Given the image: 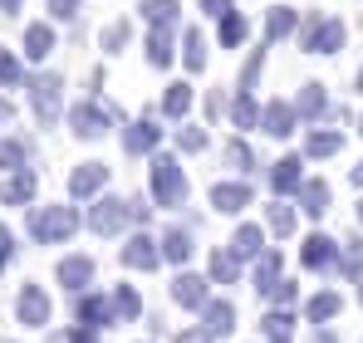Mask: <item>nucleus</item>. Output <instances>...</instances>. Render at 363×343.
Masks as SVG:
<instances>
[{
	"label": "nucleus",
	"instance_id": "nucleus-1",
	"mask_svg": "<svg viewBox=\"0 0 363 343\" xmlns=\"http://www.w3.org/2000/svg\"><path fill=\"white\" fill-rule=\"evenodd\" d=\"M152 191H157V201H162V206H177L182 196H186L182 167L172 162V157H157V162H152Z\"/></svg>",
	"mask_w": 363,
	"mask_h": 343
},
{
	"label": "nucleus",
	"instance_id": "nucleus-2",
	"mask_svg": "<svg viewBox=\"0 0 363 343\" xmlns=\"http://www.w3.org/2000/svg\"><path fill=\"white\" fill-rule=\"evenodd\" d=\"M74 226H79V216H74L69 206H50V211H35V216H30L35 240H64Z\"/></svg>",
	"mask_w": 363,
	"mask_h": 343
},
{
	"label": "nucleus",
	"instance_id": "nucleus-3",
	"mask_svg": "<svg viewBox=\"0 0 363 343\" xmlns=\"http://www.w3.org/2000/svg\"><path fill=\"white\" fill-rule=\"evenodd\" d=\"M20 324H30V329H40V324H50V299H45V289L40 285H25L20 289Z\"/></svg>",
	"mask_w": 363,
	"mask_h": 343
},
{
	"label": "nucleus",
	"instance_id": "nucleus-4",
	"mask_svg": "<svg viewBox=\"0 0 363 343\" xmlns=\"http://www.w3.org/2000/svg\"><path fill=\"white\" fill-rule=\"evenodd\" d=\"M157 260H162V245H152L147 235H133L123 245V265H133V270H152Z\"/></svg>",
	"mask_w": 363,
	"mask_h": 343
},
{
	"label": "nucleus",
	"instance_id": "nucleus-5",
	"mask_svg": "<svg viewBox=\"0 0 363 343\" xmlns=\"http://www.w3.org/2000/svg\"><path fill=\"white\" fill-rule=\"evenodd\" d=\"M89 226L99 230V235H113V230L123 226V201H113V196H104L94 211H89Z\"/></svg>",
	"mask_w": 363,
	"mask_h": 343
},
{
	"label": "nucleus",
	"instance_id": "nucleus-6",
	"mask_svg": "<svg viewBox=\"0 0 363 343\" xmlns=\"http://www.w3.org/2000/svg\"><path fill=\"white\" fill-rule=\"evenodd\" d=\"M211 201H216V211H241V206H250V186L245 181H221V186H211Z\"/></svg>",
	"mask_w": 363,
	"mask_h": 343
},
{
	"label": "nucleus",
	"instance_id": "nucleus-7",
	"mask_svg": "<svg viewBox=\"0 0 363 343\" xmlns=\"http://www.w3.org/2000/svg\"><path fill=\"white\" fill-rule=\"evenodd\" d=\"M309 50H324V55H334L339 45H344V25L339 20H324V25H309V40H304Z\"/></svg>",
	"mask_w": 363,
	"mask_h": 343
},
{
	"label": "nucleus",
	"instance_id": "nucleus-8",
	"mask_svg": "<svg viewBox=\"0 0 363 343\" xmlns=\"http://www.w3.org/2000/svg\"><path fill=\"white\" fill-rule=\"evenodd\" d=\"M35 113L45 118V123L60 113V79H40L35 84Z\"/></svg>",
	"mask_w": 363,
	"mask_h": 343
},
{
	"label": "nucleus",
	"instance_id": "nucleus-9",
	"mask_svg": "<svg viewBox=\"0 0 363 343\" xmlns=\"http://www.w3.org/2000/svg\"><path fill=\"white\" fill-rule=\"evenodd\" d=\"M60 280H64L69 289H84L89 280H94V260H84V255H69V260L60 265Z\"/></svg>",
	"mask_w": 363,
	"mask_h": 343
},
{
	"label": "nucleus",
	"instance_id": "nucleus-10",
	"mask_svg": "<svg viewBox=\"0 0 363 343\" xmlns=\"http://www.w3.org/2000/svg\"><path fill=\"white\" fill-rule=\"evenodd\" d=\"M74 133L79 137H104L108 133V118L99 113V108H74Z\"/></svg>",
	"mask_w": 363,
	"mask_h": 343
},
{
	"label": "nucleus",
	"instance_id": "nucleus-11",
	"mask_svg": "<svg viewBox=\"0 0 363 343\" xmlns=\"http://www.w3.org/2000/svg\"><path fill=\"white\" fill-rule=\"evenodd\" d=\"M104 181H108V167L89 162V167H79V172H74V181H69V186H74V196H89V191H99Z\"/></svg>",
	"mask_w": 363,
	"mask_h": 343
},
{
	"label": "nucleus",
	"instance_id": "nucleus-12",
	"mask_svg": "<svg viewBox=\"0 0 363 343\" xmlns=\"http://www.w3.org/2000/svg\"><path fill=\"white\" fill-rule=\"evenodd\" d=\"M304 265H309V270H329V265H334V240L314 235V240L304 245Z\"/></svg>",
	"mask_w": 363,
	"mask_h": 343
},
{
	"label": "nucleus",
	"instance_id": "nucleus-13",
	"mask_svg": "<svg viewBox=\"0 0 363 343\" xmlns=\"http://www.w3.org/2000/svg\"><path fill=\"white\" fill-rule=\"evenodd\" d=\"M172 294H177V304H201L206 299V280H196V275H177V285H172Z\"/></svg>",
	"mask_w": 363,
	"mask_h": 343
},
{
	"label": "nucleus",
	"instance_id": "nucleus-14",
	"mask_svg": "<svg viewBox=\"0 0 363 343\" xmlns=\"http://www.w3.org/2000/svg\"><path fill=\"white\" fill-rule=\"evenodd\" d=\"M265 133H270V137H290V133H295V113L280 108V103H270V108H265Z\"/></svg>",
	"mask_w": 363,
	"mask_h": 343
},
{
	"label": "nucleus",
	"instance_id": "nucleus-15",
	"mask_svg": "<svg viewBox=\"0 0 363 343\" xmlns=\"http://www.w3.org/2000/svg\"><path fill=\"white\" fill-rule=\"evenodd\" d=\"M25 45H30V50H25L30 59H45L50 50H55V35H50V25H30V35H25Z\"/></svg>",
	"mask_w": 363,
	"mask_h": 343
},
{
	"label": "nucleus",
	"instance_id": "nucleus-16",
	"mask_svg": "<svg viewBox=\"0 0 363 343\" xmlns=\"http://www.w3.org/2000/svg\"><path fill=\"white\" fill-rule=\"evenodd\" d=\"M270 181H275V191H295L300 186V157H285L280 167L270 172Z\"/></svg>",
	"mask_w": 363,
	"mask_h": 343
},
{
	"label": "nucleus",
	"instance_id": "nucleus-17",
	"mask_svg": "<svg viewBox=\"0 0 363 343\" xmlns=\"http://www.w3.org/2000/svg\"><path fill=\"white\" fill-rule=\"evenodd\" d=\"M162 255L182 265V260L191 255V235H186V230H167V235H162Z\"/></svg>",
	"mask_w": 363,
	"mask_h": 343
},
{
	"label": "nucleus",
	"instance_id": "nucleus-18",
	"mask_svg": "<svg viewBox=\"0 0 363 343\" xmlns=\"http://www.w3.org/2000/svg\"><path fill=\"white\" fill-rule=\"evenodd\" d=\"M157 137H162V128H152V123H138V128L128 133V152H147Z\"/></svg>",
	"mask_w": 363,
	"mask_h": 343
},
{
	"label": "nucleus",
	"instance_id": "nucleus-19",
	"mask_svg": "<svg viewBox=\"0 0 363 343\" xmlns=\"http://www.w3.org/2000/svg\"><path fill=\"white\" fill-rule=\"evenodd\" d=\"M324 206H329V186H324V181H304V211L319 216Z\"/></svg>",
	"mask_w": 363,
	"mask_h": 343
},
{
	"label": "nucleus",
	"instance_id": "nucleus-20",
	"mask_svg": "<svg viewBox=\"0 0 363 343\" xmlns=\"http://www.w3.org/2000/svg\"><path fill=\"white\" fill-rule=\"evenodd\" d=\"M231 329V304H206V334H226Z\"/></svg>",
	"mask_w": 363,
	"mask_h": 343
},
{
	"label": "nucleus",
	"instance_id": "nucleus-21",
	"mask_svg": "<svg viewBox=\"0 0 363 343\" xmlns=\"http://www.w3.org/2000/svg\"><path fill=\"white\" fill-rule=\"evenodd\" d=\"M339 314V294H314L309 299V319L319 324V319H334Z\"/></svg>",
	"mask_w": 363,
	"mask_h": 343
},
{
	"label": "nucleus",
	"instance_id": "nucleus-22",
	"mask_svg": "<svg viewBox=\"0 0 363 343\" xmlns=\"http://www.w3.org/2000/svg\"><path fill=\"white\" fill-rule=\"evenodd\" d=\"M143 10H147L152 25H172V20H177V0H147Z\"/></svg>",
	"mask_w": 363,
	"mask_h": 343
},
{
	"label": "nucleus",
	"instance_id": "nucleus-23",
	"mask_svg": "<svg viewBox=\"0 0 363 343\" xmlns=\"http://www.w3.org/2000/svg\"><path fill=\"white\" fill-rule=\"evenodd\" d=\"M231 250L241 255V260H250L255 250H260V230L255 226H245V230H236V240H231Z\"/></svg>",
	"mask_w": 363,
	"mask_h": 343
},
{
	"label": "nucleus",
	"instance_id": "nucleus-24",
	"mask_svg": "<svg viewBox=\"0 0 363 343\" xmlns=\"http://www.w3.org/2000/svg\"><path fill=\"white\" fill-rule=\"evenodd\" d=\"M186 103H191V89H186V84H172V94H167L162 113H167V118H182V113H186Z\"/></svg>",
	"mask_w": 363,
	"mask_h": 343
},
{
	"label": "nucleus",
	"instance_id": "nucleus-25",
	"mask_svg": "<svg viewBox=\"0 0 363 343\" xmlns=\"http://www.w3.org/2000/svg\"><path fill=\"white\" fill-rule=\"evenodd\" d=\"M30 196H35V176H30V172H20V176L5 186V201H30Z\"/></svg>",
	"mask_w": 363,
	"mask_h": 343
},
{
	"label": "nucleus",
	"instance_id": "nucleus-26",
	"mask_svg": "<svg viewBox=\"0 0 363 343\" xmlns=\"http://www.w3.org/2000/svg\"><path fill=\"white\" fill-rule=\"evenodd\" d=\"M147 59H152V64H167V59H172V40H167L162 30L147 40Z\"/></svg>",
	"mask_w": 363,
	"mask_h": 343
},
{
	"label": "nucleus",
	"instance_id": "nucleus-27",
	"mask_svg": "<svg viewBox=\"0 0 363 343\" xmlns=\"http://www.w3.org/2000/svg\"><path fill=\"white\" fill-rule=\"evenodd\" d=\"M265 30H270V35H290V30H295V10H285V5L270 10V25H265Z\"/></svg>",
	"mask_w": 363,
	"mask_h": 343
},
{
	"label": "nucleus",
	"instance_id": "nucleus-28",
	"mask_svg": "<svg viewBox=\"0 0 363 343\" xmlns=\"http://www.w3.org/2000/svg\"><path fill=\"white\" fill-rule=\"evenodd\" d=\"M309 152H314V157L339 152V133H314V137H309Z\"/></svg>",
	"mask_w": 363,
	"mask_h": 343
},
{
	"label": "nucleus",
	"instance_id": "nucleus-29",
	"mask_svg": "<svg viewBox=\"0 0 363 343\" xmlns=\"http://www.w3.org/2000/svg\"><path fill=\"white\" fill-rule=\"evenodd\" d=\"M221 40H226V45H241L245 40V20L241 15H226V20H221Z\"/></svg>",
	"mask_w": 363,
	"mask_h": 343
},
{
	"label": "nucleus",
	"instance_id": "nucleus-30",
	"mask_svg": "<svg viewBox=\"0 0 363 343\" xmlns=\"http://www.w3.org/2000/svg\"><path fill=\"white\" fill-rule=\"evenodd\" d=\"M201 59H206V45H201V30H186V64H191V69H201Z\"/></svg>",
	"mask_w": 363,
	"mask_h": 343
},
{
	"label": "nucleus",
	"instance_id": "nucleus-31",
	"mask_svg": "<svg viewBox=\"0 0 363 343\" xmlns=\"http://www.w3.org/2000/svg\"><path fill=\"white\" fill-rule=\"evenodd\" d=\"M79 319H89V324H104V319H108L104 299H79Z\"/></svg>",
	"mask_w": 363,
	"mask_h": 343
},
{
	"label": "nucleus",
	"instance_id": "nucleus-32",
	"mask_svg": "<svg viewBox=\"0 0 363 343\" xmlns=\"http://www.w3.org/2000/svg\"><path fill=\"white\" fill-rule=\"evenodd\" d=\"M275 270H280V255H275V250H270V255H260V265H255V275H260V289H270Z\"/></svg>",
	"mask_w": 363,
	"mask_h": 343
},
{
	"label": "nucleus",
	"instance_id": "nucleus-33",
	"mask_svg": "<svg viewBox=\"0 0 363 343\" xmlns=\"http://www.w3.org/2000/svg\"><path fill=\"white\" fill-rule=\"evenodd\" d=\"M123 45H128V25H108V30H104V50L118 55Z\"/></svg>",
	"mask_w": 363,
	"mask_h": 343
},
{
	"label": "nucleus",
	"instance_id": "nucleus-34",
	"mask_svg": "<svg viewBox=\"0 0 363 343\" xmlns=\"http://www.w3.org/2000/svg\"><path fill=\"white\" fill-rule=\"evenodd\" d=\"M270 226L280 230V235H285V230H295V211H290V206H270Z\"/></svg>",
	"mask_w": 363,
	"mask_h": 343
},
{
	"label": "nucleus",
	"instance_id": "nucleus-35",
	"mask_svg": "<svg viewBox=\"0 0 363 343\" xmlns=\"http://www.w3.org/2000/svg\"><path fill=\"white\" fill-rule=\"evenodd\" d=\"M113 309H118L123 319H133V314H138V294H133V289H118V294H113Z\"/></svg>",
	"mask_w": 363,
	"mask_h": 343
},
{
	"label": "nucleus",
	"instance_id": "nucleus-36",
	"mask_svg": "<svg viewBox=\"0 0 363 343\" xmlns=\"http://www.w3.org/2000/svg\"><path fill=\"white\" fill-rule=\"evenodd\" d=\"M226 162H231V167H241V172H250V162H255V157H250V147H245V142H231Z\"/></svg>",
	"mask_w": 363,
	"mask_h": 343
},
{
	"label": "nucleus",
	"instance_id": "nucleus-37",
	"mask_svg": "<svg viewBox=\"0 0 363 343\" xmlns=\"http://www.w3.org/2000/svg\"><path fill=\"white\" fill-rule=\"evenodd\" d=\"M300 113H324V94H319L314 84L304 89V99H300Z\"/></svg>",
	"mask_w": 363,
	"mask_h": 343
},
{
	"label": "nucleus",
	"instance_id": "nucleus-38",
	"mask_svg": "<svg viewBox=\"0 0 363 343\" xmlns=\"http://www.w3.org/2000/svg\"><path fill=\"white\" fill-rule=\"evenodd\" d=\"M15 79H20V64H15V59L0 50V84H15Z\"/></svg>",
	"mask_w": 363,
	"mask_h": 343
},
{
	"label": "nucleus",
	"instance_id": "nucleus-39",
	"mask_svg": "<svg viewBox=\"0 0 363 343\" xmlns=\"http://www.w3.org/2000/svg\"><path fill=\"white\" fill-rule=\"evenodd\" d=\"M265 334H280V339H285V334H290V314H270V319H265Z\"/></svg>",
	"mask_w": 363,
	"mask_h": 343
},
{
	"label": "nucleus",
	"instance_id": "nucleus-40",
	"mask_svg": "<svg viewBox=\"0 0 363 343\" xmlns=\"http://www.w3.org/2000/svg\"><path fill=\"white\" fill-rule=\"evenodd\" d=\"M182 147H186V152H196V147H206V133H196V128H186V133H182Z\"/></svg>",
	"mask_w": 363,
	"mask_h": 343
},
{
	"label": "nucleus",
	"instance_id": "nucleus-41",
	"mask_svg": "<svg viewBox=\"0 0 363 343\" xmlns=\"http://www.w3.org/2000/svg\"><path fill=\"white\" fill-rule=\"evenodd\" d=\"M211 275H216V280H231L236 270H231V260H226V255H216V260H211Z\"/></svg>",
	"mask_w": 363,
	"mask_h": 343
},
{
	"label": "nucleus",
	"instance_id": "nucleus-42",
	"mask_svg": "<svg viewBox=\"0 0 363 343\" xmlns=\"http://www.w3.org/2000/svg\"><path fill=\"white\" fill-rule=\"evenodd\" d=\"M236 123H255V103L241 94V103H236Z\"/></svg>",
	"mask_w": 363,
	"mask_h": 343
},
{
	"label": "nucleus",
	"instance_id": "nucleus-43",
	"mask_svg": "<svg viewBox=\"0 0 363 343\" xmlns=\"http://www.w3.org/2000/svg\"><path fill=\"white\" fill-rule=\"evenodd\" d=\"M10 255H15V240H10V230L0 226V265H5V260H10Z\"/></svg>",
	"mask_w": 363,
	"mask_h": 343
},
{
	"label": "nucleus",
	"instance_id": "nucleus-44",
	"mask_svg": "<svg viewBox=\"0 0 363 343\" xmlns=\"http://www.w3.org/2000/svg\"><path fill=\"white\" fill-rule=\"evenodd\" d=\"M226 5H231V0H206V15H231Z\"/></svg>",
	"mask_w": 363,
	"mask_h": 343
},
{
	"label": "nucleus",
	"instance_id": "nucleus-45",
	"mask_svg": "<svg viewBox=\"0 0 363 343\" xmlns=\"http://www.w3.org/2000/svg\"><path fill=\"white\" fill-rule=\"evenodd\" d=\"M55 15H74V0H55Z\"/></svg>",
	"mask_w": 363,
	"mask_h": 343
},
{
	"label": "nucleus",
	"instance_id": "nucleus-46",
	"mask_svg": "<svg viewBox=\"0 0 363 343\" xmlns=\"http://www.w3.org/2000/svg\"><path fill=\"white\" fill-rule=\"evenodd\" d=\"M354 186H363V167H354Z\"/></svg>",
	"mask_w": 363,
	"mask_h": 343
},
{
	"label": "nucleus",
	"instance_id": "nucleus-47",
	"mask_svg": "<svg viewBox=\"0 0 363 343\" xmlns=\"http://www.w3.org/2000/svg\"><path fill=\"white\" fill-rule=\"evenodd\" d=\"M0 5H5V10H15V5H20V0H0Z\"/></svg>",
	"mask_w": 363,
	"mask_h": 343
},
{
	"label": "nucleus",
	"instance_id": "nucleus-48",
	"mask_svg": "<svg viewBox=\"0 0 363 343\" xmlns=\"http://www.w3.org/2000/svg\"><path fill=\"white\" fill-rule=\"evenodd\" d=\"M314 343H334V339H329V334H319V339H314Z\"/></svg>",
	"mask_w": 363,
	"mask_h": 343
},
{
	"label": "nucleus",
	"instance_id": "nucleus-49",
	"mask_svg": "<svg viewBox=\"0 0 363 343\" xmlns=\"http://www.w3.org/2000/svg\"><path fill=\"white\" fill-rule=\"evenodd\" d=\"M74 343H89V339H84V334H79V339H74Z\"/></svg>",
	"mask_w": 363,
	"mask_h": 343
},
{
	"label": "nucleus",
	"instance_id": "nucleus-50",
	"mask_svg": "<svg viewBox=\"0 0 363 343\" xmlns=\"http://www.w3.org/2000/svg\"><path fill=\"white\" fill-rule=\"evenodd\" d=\"M359 89H363V74H359Z\"/></svg>",
	"mask_w": 363,
	"mask_h": 343
},
{
	"label": "nucleus",
	"instance_id": "nucleus-51",
	"mask_svg": "<svg viewBox=\"0 0 363 343\" xmlns=\"http://www.w3.org/2000/svg\"><path fill=\"white\" fill-rule=\"evenodd\" d=\"M359 221H363V206H359Z\"/></svg>",
	"mask_w": 363,
	"mask_h": 343
},
{
	"label": "nucleus",
	"instance_id": "nucleus-52",
	"mask_svg": "<svg viewBox=\"0 0 363 343\" xmlns=\"http://www.w3.org/2000/svg\"><path fill=\"white\" fill-rule=\"evenodd\" d=\"M359 299H363V289H359Z\"/></svg>",
	"mask_w": 363,
	"mask_h": 343
},
{
	"label": "nucleus",
	"instance_id": "nucleus-53",
	"mask_svg": "<svg viewBox=\"0 0 363 343\" xmlns=\"http://www.w3.org/2000/svg\"><path fill=\"white\" fill-rule=\"evenodd\" d=\"M0 113H5V108H0Z\"/></svg>",
	"mask_w": 363,
	"mask_h": 343
},
{
	"label": "nucleus",
	"instance_id": "nucleus-54",
	"mask_svg": "<svg viewBox=\"0 0 363 343\" xmlns=\"http://www.w3.org/2000/svg\"><path fill=\"white\" fill-rule=\"evenodd\" d=\"M359 133H363V128H359Z\"/></svg>",
	"mask_w": 363,
	"mask_h": 343
}]
</instances>
